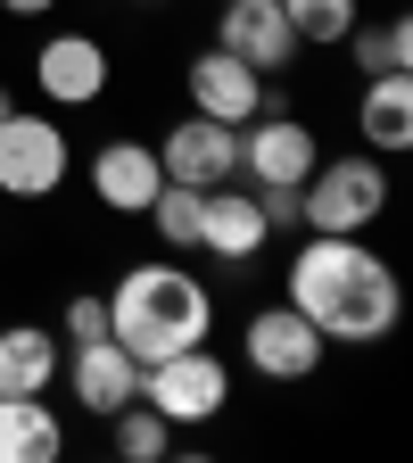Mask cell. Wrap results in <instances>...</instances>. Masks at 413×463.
<instances>
[{
    "instance_id": "obj_20",
    "label": "cell",
    "mask_w": 413,
    "mask_h": 463,
    "mask_svg": "<svg viewBox=\"0 0 413 463\" xmlns=\"http://www.w3.org/2000/svg\"><path fill=\"white\" fill-rule=\"evenodd\" d=\"M347 42H356V67H364V75H397V67H413V25H405V17H389V25H356Z\"/></svg>"
},
{
    "instance_id": "obj_22",
    "label": "cell",
    "mask_w": 413,
    "mask_h": 463,
    "mask_svg": "<svg viewBox=\"0 0 413 463\" xmlns=\"http://www.w3.org/2000/svg\"><path fill=\"white\" fill-rule=\"evenodd\" d=\"M67 331H75V339H116V331H108V298H91V289H83V298L67 307Z\"/></svg>"
},
{
    "instance_id": "obj_17",
    "label": "cell",
    "mask_w": 413,
    "mask_h": 463,
    "mask_svg": "<svg viewBox=\"0 0 413 463\" xmlns=\"http://www.w3.org/2000/svg\"><path fill=\"white\" fill-rule=\"evenodd\" d=\"M58 381V339L17 323V331H0V397H42Z\"/></svg>"
},
{
    "instance_id": "obj_8",
    "label": "cell",
    "mask_w": 413,
    "mask_h": 463,
    "mask_svg": "<svg viewBox=\"0 0 413 463\" xmlns=\"http://www.w3.org/2000/svg\"><path fill=\"white\" fill-rule=\"evenodd\" d=\"M215 50H231V58L257 67V75H281L289 58H298V33H289V9H281V0H223Z\"/></svg>"
},
{
    "instance_id": "obj_16",
    "label": "cell",
    "mask_w": 413,
    "mask_h": 463,
    "mask_svg": "<svg viewBox=\"0 0 413 463\" xmlns=\"http://www.w3.org/2000/svg\"><path fill=\"white\" fill-rule=\"evenodd\" d=\"M67 430L42 397H0V463H58Z\"/></svg>"
},
{
    "instance_id": "obj_19",
    "label": "cell",
    "mask_w": 413,
    "mask_h": 463,
    "mask_svg": "<svg viewBox=\"0 0 413 463\" xmlns=\"http://www.w3.org/2000/svg\"><path fill=\"white\" fill-rule=\"evenodd\" d=\"M199 207H207V191H191V183H157L149 223L165 232V249H199Z\"/></svg>"
},
{
    "instance_id": "obj_2",
    "label": "cell",
    "mask_w": 413,
    "mask_h": 463,
    "mask_svg": "<svg viewBox=\"0 0 413 463\" xmlns=\"http://www.w3.org/2000/svg\"><path fill=\"white\" fill-rule=\"evenodd\" d=\"M108 331H116V347H125L133 364H157V356L199 347L215 331V298H207L199 273H183L174 257H157V265H133L125 281L108 289Z\"/></svg>"
},
{
    "instance_id": "obj_4",
    "label": "cell",
    "mask_w": 413,
    "mask_h": 463,
    "mask_svg": "<svg viewBox=\"0 0 413 463\" xmlns=\"http://www.w3.org/2000/svg\"><path fill=\"white\" fill-rule=\"evenodd\" d=\"M141 405L165 414L174 430H199V422H215L231 405V373L207 356V347H174V356L141 364Z\"/></svg>"
},
{
    "instance_id": "obj_9",
    "label": "cell",
    "mask_w": 413,
    "mask_h": 463,
    "mask_svg": "<svg viewBox=\"0 0 413 463\" xmlns=\"http://www.w3.org/2000/svg\"><path fill=\"white\" fill-rule=\"evenodd\" d=\"M331 356V339L298 315V307H265V315H249V364L265 373V381H306L314 364Z\"/></svg>"
},
{
    "instance_id": "obj_10",
    "label": "cell",
    "mask_w": 413,
    "mask_h": 463,
    "mask_svg": "<svg viewBox=\"0 0 413 463\" xmlns=\"http://www.w3.org/2000/svg\"><path fill=\"white\" fill-rule=\"evenodd\" d=\"M183 83H191V116H215V125H249L265 108V75L240 67L231 50H199Z\"/></svg>"
},
{
    "instance_id": "obj_21",
    "label": "cell",
    "mask_w": 413,
    "mask_h": 463,
    "mask_svg": "<svg viewBox=\"0 0 413 463\" xmlns=\"http://www.w3.org/2000/svg\"><path fill=\"white\" fill-rule=\"evenodd\" d=\"M298 42H347L356 33V0H281Z\"/></svg>"
},
{
    "instance_id": "obj_12",
    "label": "cell",
    "mask_w": 413,
    "mask_h": 463,
    "mask_svg": "<svg viewBox=\"0 0 413 463\" xmlns=\"http://www.w3.org/2000/svg\"><path fill=\"white\" fill-rule=\"evenodd\" d=\"M33 83H42L58 108H83V99L108 91V50H99L91 33H50L42 58H33Z\"/></svg>"
},
{
    "instance_id": "obj_5",
    "label": "cell",
    "mask_w": 413,
    "mask_h": 463,
    "mask_svg": "<svg viewBox=\"0 0 413 463\" xmlns=\"http://www.w3.org/2000/svg\"><path fill=\"white\" fill-rule=\"evenodd\" d=\"M314 125L306 116H249L240 125V174H249V191H298L306 174H314Z\"/></svg>"
},
{
    "instance_id": "obj_14",
    "label": "cell",
    "mask_w": 413,
    "mask_h": 463,
    "mask_svg": "<svg viewBox=\"0 0 413 463\" xmlns=\"http://www.w3.org/2000/svg\"><path fill=\"white\" fill-rule=\"evenodd\" d=\"M273 241V223H265V207H257V191H207V207H199V249H215V257H257Z\"/></svg>"
},
{
    "instance_id": "obj_23",
    "label": "cell",
    "mask_w": 413,
    "mask_h": 463,
    "mask_svg": "<svg viewBox=\"0 0 413 463\" xmlns=\"http://www.w3.org/2000/svg\"><path fill=\"white\" fill-rule=\"evenodd\" d=\"M0 9H9V17H50L58 0H0Z\"/></svg>"
},
{
    "instance_id": "obj_15",
    "label": "cell",
    "mask_w": 413,
    "mask_h": 463,
    "mask_svg": "<svg viewBox=\"0 0 413 463\" xmlns=\"http://www.w3.org/2000/svg\"><path fill=\"white\" fill-rule=\"evenodd\" d=\"M356 133H364V149H372V157L413 149V67H397V75H372V83H364V99H356Z\"/></svg>"
},
{
    "instance_id": "obj_11",
    "label": "cell",
    "mask_w": 413,
    "mask_h": 463,
    "mask_svg": "<svg viewBox=\"0 0 413 463\" xmlns=\"http://www.w3.org/2000/svg\"><path fill=\"white\" fill-rule=\"evenodd\" d=\"M58 373L75 381V397L91 405L99 422L116 414V405H133V397H141V364H133L116 339H75V356H58Z\"/></svg>"
},
{
    "instance_id": "obj_13",
    "label": "cell",
    "mask_w": 413,
    "mask_h": 463,
    "mask_svg": "<svg viewBox=\"0 0 413 463\" xmlns=\"http://www.w3.org/2000/svg\"><path fill=\"white\" fill-rule=\"evenodd\" d=\"M157 183H165V165H157L149 141H108V149L91 157V199L116 207V215H149Z\"/></svg>"
},
{
    "instance_id": "obj_1",
    "label": "cell",
    "mask_w": 413,
    "mask_h": 463,
    "mask_svg": "<svg viewBox=\"0 0 413 463\" xmlns=\"http://www.w3.org/2000/svg\"><path fill=\"white\" fill-rule=\"evenodd\" d=\"M289 307H298L331 347H380L405 315L397 273L364 249V232H314L289 257Z\"/></svg>"
},
{
    "instance_id": "obj_7",
    "label": "cell",
    "mask_w": 413,
    "mask_h": 463,
    "mask_svg": "<svg viewBox=\"0 0 413 463\" xmlns=\"http://www.w3.org/2000/svg\"><path fill=\"white\" fill-rule=\"evenodd\" d=\"M165 183H191V191H223L231 174H240V125H215V116H191V125H174L165 149Z\"/></svg>"
},
{
    "instance_id": "obj_18",
    "label": "cell",
    "mask_w": 413,
    "mask_h": 463,
    "mask_svg": "<svg viewBox=\"0 0 413 463\" xmlns=\"http://www.w3.org/2000/svg\"><path fill=\"white\" fill-rule=\"evenodd\" d=\"M108 439H116V455H125V463H157V455L174 447V422L149 414V405L133 397V405H116V414H108Z\"/></svg>"
},
{
    "instance_id": "obj_24",
    "label": "cell",
    "mask_w": 413,
    "mask_h": 463,
    "mask_svg": "<svg viewBox=\"0 0 413 463\" xmlns=\"http://www.w3.org/2000/svg\"><path fill=\"white\" fill-rule=\"evenodd\" d=\"M9 108H17V99H9V83H0V116H9Z\"/></svg>"
},
{
    "instance_id": "obj_6",
    "label": "cell",
    "mask_w": 413,
    "mask_h": 463,
    "mask_svg": "<svg viewBox=\"0 0 413 463\" xmlns=\"http://www.w3.org/2000/svg\"><path fill=\"white\" fill-rule=\"evenodd\" d=\"M58 183H67V133L50 116L9 108L0 116V191L9 199H50Z\"/></svg>"
},
{
    "instance_id": "obj_3",
    "label": "cell",
    "mask_w": 413,
    "mask_h": 463,
    "mask_svg": "<svg viewBox=\"0 0 413 463\" xmlns=\"http://www.w3.org/2000/svg\"><path fill=\"white\" fill-rule=\"evenodd\" d=\"M380 215H389V165L372 149L314 157V174L298 183V223L306 232H372Z\"/></svg>"
}]
</instances>
